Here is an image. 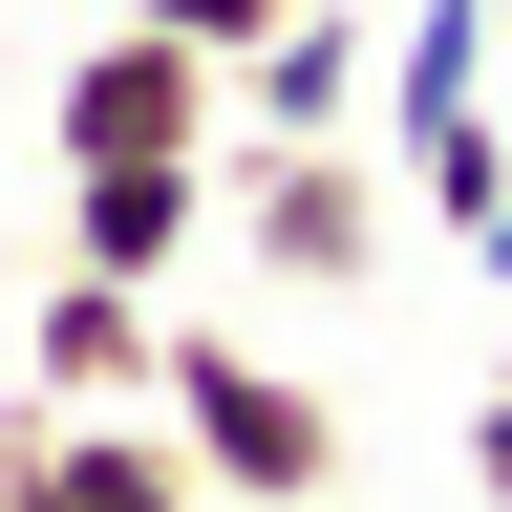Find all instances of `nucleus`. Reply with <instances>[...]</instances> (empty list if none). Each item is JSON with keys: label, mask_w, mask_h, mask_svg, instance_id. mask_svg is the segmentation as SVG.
I'll list each match as a JSON object with an SVG mask.
<instances>
[{"label": "nucleus", "mask_w": 512, "mask_h": 512, "mask_svg": "<svg viewBox=\"0 0 512 512\" xmlns=\"http://www.w3.org/2000/svg\"><path fill=\"white\" fill-rule=\"evenodd\" d=\"M491 43H512V0H491Z\"/></svg>", "instance_id": "11"}, {"label": "nucleus", "mask_w": 512, "mask_h": 512, "mask_svg": "<svg viewBox=\"0 0 512 512\" xmlns=\"http://www.w3.org/2000/svg\"><path fill=\"white\" fill-rule=\"evenodd\" d=\"M491 0H406V22H384V128H406V150H427V128H470L491 107Z\"/></svg>", "instance_id": "8"}, {"label": "nucleus", "mask_w": 512, "mask_h": 512, "mask_svg": "<svg viewBox=\"0 0 512 512\" xmlns=\"http://www.w3.org/2000/svg\"><path fill=\"white\" fill-rule=\"evenodd\" d=\"M192 235H214V150H107V171H64V256H107V278H171Z\"/></svg>", "instance_id": "6"}, {"label": "nucleus", "mask_w": 512, "mask_h": 512, "mask_svg": "<svg viewBox=\"0 0 512 512\" xmlns=\"http://www.w3.org/2000/svg\"><path fill=\"white\" fill-rule=\"evenodd\" d=\"M470 491L512 512V384H491V406H470Z\"/></svg>", "instance_id": "10"}, {"label": "nucleus", "mask_w": 512, "mask_h": 512, "mask_svg": "<svg viewBox=\"0 0 512 512\" xmlns=\"http://www.w3.org/2000/svg\"><path fill=\"white\" fill-rule=\"evenodd\" d=\"M214 192H235V235H256V278H299V299H342L363 256H384V171L342 150V128H320V150H278V128H256V150H235Z\"/></svg>", "instance_id": "4"}, {"label": "nucleus", "mask_w": 512, "mask_h": 512, "mask_svg": "<svg viewBox=\"0 0 512 512\" xmlns=\"http://www.w3.org/2000/svg\"><path fill=\"white\" fill-rule=\"evenodd\" d=\"M214 107H235V64H214V43H171L150 0H128V22L64 64V107H43V128H64V171H107V150H214Z\"/></svg>", "instance_id": "3"}, {"label": "nucleus", "mask_w": 512, "mask_h": 512, "mask_svg": "<svg viewBox=\"0 0 512 512\" xmlns=\"http://www.w3.org/2000/svg\"><path fill=\"white\" fill-rule=\"evenodd\" d=\"M150 406H171V448H192L235 512H320V491H342V406H320L278 342H235V320H171Z\"/></svg>", "instance_id": "1"}, {"label": "nucleus", "mask_w": 512, "mask_h": 512, "mask_svg": "<svg viewBox=\"0 0 512 512\" xmlns=\"http://www.w3.org/2000/svg\"><path fill=\"white\" fill-rule=\"evenodd\" d=\"M0 512H235L171 406H0Z\"/></svg>", "instance_id": "2"}, {"label": "nucleus", "mask_w": 512, "mask_h": 512, "mask_svg": "<svg viewBox=\"0 0 512 512\" xmlns=\"http://www.w3.org/2000/svg\"><path fill=\"white\" fill-rule=\"evenodd\" d=\"M491 384H512V363H491Z\"/></svg>", "instance_id": "12"}, {"label": "nucleus", "mask_w": 512, "mask_h": 512, "mask_svg": "<svg viewBox=\"0 0 512 512\" xmlns=\"http://www.w3.org/2000/svg\"><path fill=\"white\" fill-rule=\"evenodd\" d=\"M235 107L278 128V150H320L342 107H384V43H363V22H320V0H299V22H278V43L235 64Z\"/></svg>", "instance_id": "7"}, {"label": "nucleus", "mask_w": 512, "mask_h": 512, "mask_svg": "<svg viewBox=\"0 0 512 512\" xmlns=\"http://www.w3.org/2000/svg\"><path fill=\"white\" fill-rule=\"evenodd\" d=\"M22 363H43V406H150L171 320H150V278H107V256H64V278H43V320H22Z\"/></svg>", "instance_id": "5"}, {"label": "nucleus", "mask_w": 512, "mask_h": 512, "mask_svg": "<svg viewBox=\"0 0 512 512\" xmlns=\"http://www.w3.org/2000/svg\"><path fill=\"white\" fill-rule=\"evenodd\" d=\"M150 22H171V43H214V64H256V43L299 22V0H150Z\"/></svg>", "instance_id": "9"}]
</instances>
